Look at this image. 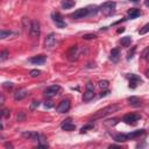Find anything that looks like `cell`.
Segmentation results:
<instances>
[{
	"instance_id": "1",
	"label": "cell",
	"mask_w": 149,
	"mask_h": 149,
	"mask_svg": "<svg viewBox=\"0 0 149 149\" xmlns=\"http://www.w3.org/2000/svg\"><path fill=\"white\" fill-rule=\"evenodd\" d=\"M118 110H120V106H119V105H110V106H106L105 108L99 110V111L93 115V119L97 120V119L105 118V117L112 114L113 112H115V111H118Z\"/></svg>"
},
{
	"instance_id": "2",
	"label": "cell",
	"mask_w": 149,
	"mask_h": 149,
	"mask_svg": "<svg viewBox=\"0 0 149 149\" xmlns=\"http://www.w3.org/2000/svg\"><path fill=\"white\" fill-rule=\"evenodd\" d=\"M100 12L104 14V15H111L114 13V10H115V3L114 1H106L101 6H100Z\"/></svg>"
},
{
	"instance_id": "3",
	"label": "cell",
	"mask_w": 149,
	"mask_h": 149,
	"mask_svg": "<svg viewBox=\"0 0 149 149\" xmlns=\"http://www.w3.org/2000/svg\"><path fill=\"white\" fill-rule=\"evenodd\" d=\"M79 56H81V50H79V48H78L77 46L71 47L70 50L68 51V58H69V61H71V62L77 61V59L79 58Z\"/></svg>"
},
{
	"instance_id": "4",
	"label": "cell",
	"mask_w": 149,
	"mask_h": 149,
	"mask_svg": "<svg viewBox=\"0 0 149 149\" xmlns=\"http://www.w3.org/2000/svg\"><path fill=\"white\" fill-rule=\"evenodd\" d=\"M95 97V86L92 83H88L86 84V91L83 96V100L84 101H90L91 99H93Z\"/></svg>"
},
{
	"instance_id": "5",
	"label": "cell",
	"mask_w": 149,
	"mask_h": 149,
	"mask_svg": "<svg viewBox=\"0 0 149 149\" xmlns=\"http://www.w3.org/2000/svg\"><path fill=\"white\" fill-rule=\"evenodd\" d=\"M59 91H61V86H59V85H51V86H49V88L46 89L44 96H46L47 98H52V97H55L56 95H58Z\"/></svg>"
},
{
	"instance_id": "6",
	"label": "cell",
	"mask_w": 149,
	"mask_h": 149,
	"mask_svg": "<svg viewBox=\"0 0 149 149\" xmlns=\"http://www.w3.org/2000/svg\"><path fill=\"white\" fill-rule=\"evenodd\" d=\"M40 33H41V26H40V22L37 20H34L32 21V28H30V36L32 37H39L40 36Z\"/></svg>"
},
{
	"instance_id": "7",
	"label": "cell",
	"mask_w": 149,
	"mask_h": 149,
	"mask_svg": "<svg viewBox=\"0 0 149 149\" xmlns=\"http://www.w3.org/2000/svg\"><path fill=\"white\" fill-rule=\"evenodd\" d=\"M70 106H71V104H70V100H62L61 103H59V105L57 106V108H56V111L58 112V113H65V112H68L69 110H70Z\"/></svg>"
},
{
	"instance_id": "8",
	"label": "cell",
	"mask_w": 149,
	"mask_h": 149,
	"mask_svg": "<svg viewBox=\"0 0 149 149\" xmlns=\"http://www.w3.org/2000/svg\"><path fill=\"white\" fill-rule=\"evenodd\" d=\"M89 14H90L89 8H79V10H77L76 12H73V13L71 14V17H72L73 19H83L84 17H86V15H89Z\"/></svg>"
},
{
	"instance_id": "9",
	"label": "cell",
	"mask_w": 149,
	"mask_h": 149,
	"mask_svg": "<svg viewBox=\"0 0 149 149\" xmlns=\"http://www.w3.org/2000/svg\"><path fill=\"white\" fill-rule=\"evenodd\" d=\"M139 119H140L139 115L132 113V114H126V115L122 118V121L126 122V123H128V125H135L136 121H139Z\"/></svg>"
},
{
	"instance_id": "10",
	"label": "cell",
	"mask_w": 149,
	"mask_h": 149,
	"mask_svg": "<svg viewBox=\"0 0 149 149\" xmlns=\"http://www.w3.org/2000/svg\"><path fill=\"white\" fill-rule=\"evenodd\" d=\"M52 20L55 22V25L58 27V28H64L65 27V22L62 18V15L59 13H54L52 14Z\"/></svg>"
},
{
	"instance_id": "11",
	"label": "cell",
	"mask_w": 149,
	"mask_h": 149,
	"mask_svg": "<svg viewBox=\"0 0 149 149\" xmlns=\"http://www.w3.org/2000/svg\"><path fill=\"white\" fill-rule=\"evenodd\" d=\"M55 43H56V35H55L54 33H51V34H49V35L46 37V40H44V46H46V48H52V47L55 46Z\"/></svg>"
},
{
	"instance_id": "12",
	"label": "cell",
	"mask_w": 149,
	"mask_h": 149,
	"mask_svg": "<svg viewBox=\"0 0 149 149\" xmlns=\"http://www.w3.org/2000/svg\"><path fill=\"white\" fill-rule=\"evenodd\" d=\"M22 136L25 139L34 140V141H39V139H40V134L36 133V132H23L22 133Z\"/></svg>"
},
{
	"instance_id": "13",
	"label": "cell",
	"mask_w": 149,
	"mask_h": 149,
	"mask_svg": "<svg viewBox=\"0 0 149 149\" xmlns=\"http://www.w3.org/2000/svg\"><path fill=\"white\" fill-rule=\"evenodd\" d=\"M141 78L137 77L136 74H130V79H129V88L130 89H135L140 83H141Z\"/></svg>"
},
{
	"instance_id": "14",
	"label": "cell",
	"mask_w": 149,
	"mask_h": 149,
	"mask_svg": "<svg viewBox=\"0 0 149 149\" xmlns=\"http://www.w3.org/2000/svg\"><path fill=\"white\" fill-rule=\"evenodd\" d=\"M46 59H47V57L44 56V55H37V56H34V57H32L30 59H29V62L30 63H33V64H43L44 62H46Z\"/></svg>"
},
{
	"instance_id": "15",
	"label": "cell",
	"mask_w": 149,
	"mask_h": 149,
	"mask_svg": "<svg viewBox=\"0 0 149 149\" xmlns=\"http://www.w3.org/2000/svg\"><path fill=\"white\" fill-rule=\"evenodd\" d=\"M27 91L25 90V89H20V90H18L15 93H14V100H17V101H19V100H22L23 98H26L27 97Z\"/></svg>"
},
{
	"instance_id": "16",
	"label": "cell",
	"mask_w": 149,
	"mask_h": 149,
	"mask_svg": "<svg viewBox=\"0 0 149 149\" xmlns=\"http://www.w3.org/2000/svg\"><path fill=\"white\" fill-rule=\"evenodd\" d=\"M70 121H71L70 119L65 120V122L62 125V129H64V130H66V132H72V130L76 129V126H74L73 123H71Z\"/></svg>"
},
{
	"instance_id": "17",
	"label": "cell",
	"mask_w": 149,
	"mask_h": 149,
	"mask_svg": "<svg viewBox=\"0 0 149 149\" xmlns=\"http://www.w3.org/2000/svg\"><path fill=\"white\" fill-rule=\"evenodd\" d=\"M21 23H22V28L26 30V32H30V28H32V22L29 21L28 18H22L21 20Z\"/></svg>"
},
{
	"instance_id": "18",
	"label": "cell",
	"mask_w": 149,
	"mask_h": 149,
	"mask_svg": "<svg viewBox=\"0 0 149 149\" xmlns=\"http://www.w3.org/2000/svg\"><path fill=\"white\" fill-rule=\"evenodd\" d=\"M110 58L112 59V62L117 63V62L119 61V58H120V51H119V49H117V48L112 49V51H111V57H110Z\"/></svg>"
},
{
	"instance_id": "19",
	"label": "cell",
	"mask_w": 149,
	"mask_h": 149,
	"mask_svg": "<svg viewBox=\"0 0 149 149\" xmlns=\"http://www.w3.org/2000/svg\"><path fill=\"white\" fill-rule=\"evenodd\" d=\"M74 3L73 0H62V3H61V6L64 8V10H69V8H71V7H73L74 6Z\"/></svg>"
},
{
	"instance_id": "20",
	"label": "cell",
	"mask_w": 149,
	"mask_h": 149,
	"mask_svg": "<svg viewBox=\"0 0 149 149\" xmlns=\"http://www.w3.org/2000/svg\"><path fill=\"white\" fill-rule=\"evenodd\" d=\"M141 15V12H140V10H137V8H130L129 11H128V17H129V19H135V18H137V17H140Z\"/></svg>"
},
{
	"instance_id": "21",
	"label": "cell",
	"mask_w": 149,
	"mask_h": 149,
	"mask_svg": "<svg viewBox=\"0 0 149 149\" xmlns=\"http://www.w3.org/2000/svg\"><path fill=\"white\" fill-rule=\"evenodd\" d=\"M128 103H129V105H132V106H140L141 105V101H140V99L137 98V97H134V96H132V97H129L128 99Z\"/></svg>"
},
{
	"instance_id": "22",
	"label": "cell",
	"mask_w": 149,
	"mask_h": 149,
	"mask_svg": "<svg viewBox=\"0 0 149 149\" xmlns=\"http://www.w3.org/2000/svg\"><path fill=\"white\" fill-rule=\"evenodd\" d=\"M143 134H144V129H139V130L132 132V133H129V134H127V135H128V137H129V140H130V139H136V137H139V136H141V135H143Z\"/></svg>"
},
{
	"instance_id": "23",
	"label": "cell",
	"mask_w": 149,
	"mask_h": 149,
	"mask_svg": "<svg viewBox=\"0 0 149 149\" xmlns=\"http://www.w3.org/2000/svg\"><path fill=\"white\" fill-rule=\"evenodd\" d=\"M114 140L117 142H126L129 140V137L127 134H117V135H114Z\"/></svg>"
},
{
	"instance_id": "24",
	"label": "cell",
	"mask_w": 149,
	"mask_h": 149,
	"mask_svg": "<svg viewBox=\"0 0 149 149\" xmlns=\"http://www.w3.org/2000/svg\"><path fill=\"white\" fill-rule=\"evenodd\" d=\"M40 148H48L49 144L46 140V136L44 135H40V139H39V144H37Z\"/></svg>"
},
{
	"instance_id": "25",
	"label": "cell",
	"mask_w": 149,
	"mask_h": 149,
	"mask_svg": "<svg viewBox=\"0 0 149 149\" xmlns=\"http://www.w3.org/2000/svg\"><path fill=\"white\" fill-rule=\"evenodd\" d=\"M120 43L123 47H129L130 43H132V36H125V37H122L121 41H120Z\"/></svg>"
},
{
	"instance_id": "26",
	"label": "cell",
	"mask_w": 149,
	"mask_h": 149,
	"mask_svg": "<svg viewBox=\"0 0 149 149\" xmlns=\"http://www.w3.org/2000/svg\"><path fill=\"white\" fill-rule=\"evenodd\" d=\"M12 32L11 30H6V29H1V32H0V39L1 40H4V39H6V37H10V36H12Z\"/></svg>"
},
{
	"instance_id": "27",
	"label": "cell",
	"mask_w": 149,
	"mask_h": 149,
	"mask_svg": "<svg viewBox=\"0 0 149 149\" xmlns=\"http://www.w3.org/2000/svg\"><path fill=\"white\" fill-rule=\"evenodd\" d=\"M8 56H10L8 50H3L1 52H0V61L4 62L5 59H7V58H8Z\"/></svg>"
},
{
	"instance_id": "28",
	"label": "cell",
	"mask_w": 149,
	"mask_h": 149,
	"mask_svg": "<svg viewBox=\"0 0 149 149\" xmlns=\"http://www.w3.org/2000/svg\"><path fill=\"white\" fill-rule=\"evenodd\" d=\"M148 32H149V23L144 25V26L139 30V34H140V35H144V34H147Z\"/></svg>"
},
{
	"instance_id": "29",
	"label": "cell",
	"mask_w": 149,
	"mask_h": 149,
	"mask_svg": "<svg viewBox=\"0 0 149 149\" xmlns=\"http://www.w3.org/2000/svg\"><path fill=\"white\" fill-rule=\"evenodd\" d=\"M29 74H30V77L35 78V77H39V76H40V74H41V71L37 70V69H34V70H30Z\"/></svg>"
},
{
	"instance_id": "30",
	"label": "cell",
	"mask_w": 149,
	"mask_h": 149,
	"mask_svg": "<svg viewBox=\"0 0 149 149\" xmlns=\"http://www.w3.org/2000/svg\"><path fill=\"white\" fill-rule=\"evenodd\" d=\"M1 117H3V118H10V117H11V111L7 110V108H3V111H1Z\"/></svg>"
},
{
	"instance_id": "31",
	"label": "cell",
	"mask_w": 149,
	"mask_h": 149,
	"mask_svg": "<svg viewBox=\"0 0 149 149\" xmlns=\"http://www.w3.org/2000/svg\"><path fill=\"white\" fill-rule=\"evenodd\" d=\"M92 128H93V125H92V123H88V125H85L84 127H82L81 133H85V132H88V129H92Z\"/></svg>"
},
{
	"instance_id": "32",
	"label": "cell",
	"mask_w": 149,
	"mask_h": 149,
	"mask_svg": "<svg viewBox=\"0 0 149 149\" xmlns=\"http://www.w3.org/2000/svg\"><path fill=\"white\" fill-rule=\"evenodd\" d=\"M108 84H110V83H108L107 81H100V82H99V88H100V89H107V88H108Z\"/></svg>"
},
{
	"instance_id": "33",
	"label": "cell",
	"mask_w": 149,
	"mask_h": 149,
	"mask_svg": "<svg viewBox=\"0 0 149 149\" xmlns=\"http://www.w3.org/2000/svg\"><path fill=\"white\" fill-rule=\"evenodd\" d=\"M142 58H146L147 61H149V47L143 50V52H142Z\"/></svg>"
},
{
	"instance_id": "34",
	"label": "cell",
	"mask_w": 149,
	"mask_h": 149,
	"mask_svg": "<svg viewBox=\"0 0 149 149\" xmlns=\"http://www.w3.org/2000/svg\"><path fill=\"white\" fill-rule=\"evenodd\" d=\"M96 37H97L96 34H85V35H83V39L84 40H93Z\"/></svg>"
},
{
	"instance_id": "35",
	"label": "cell",
	"mask_w": 149,
	"mask_h": 149,
	"mask_svg": "<svg viewBox=\"0 0 149 149\" xmlns=\"http://www.w3.org/2000/svg\"><path fill=\"white\" fill-rule=\"evenodd\" d=\"M17 118H18V121H23L26 119V113L25 112H19Z\"/></svg>"
},
{
	"instance_id": "36",
	"label": "cell",
	"mask_w": 149,
	"mask_h": 149,
	"mask_svg": "<svg viewBox=\"0 0 149 149\" xmlns=\"http://www.w3.org/2000/svg\"><path fill=\"white\" fill-rule=\"evenodd\" d=\"M135 50H136V48H135V47H133V48H132V50L127 54V59L133 58V56H134V54H135Z\"/></svg>"
},
{
	"instance_id": "37",
	"label": "cell",
	"mask_w": 149,
	"mask_h": 149,
	"mask_svg": "<svg viewBox=\"0 0 149 149\" xmlns=\"http://www.w3.org/2000/svg\"><path fill=\"white\" fill-rule=\"evenodd\" d=\"M39 106H40V101H36V100H35V101H33V103H32V105H30V110H32V111H34V110H35V108H37Z\"/></svg>"
},
{
	"instance_id": "38",
	"label": "cell",
	"mask_w": 149,
	"mask_h": 149,
	"mask_svg": "<svg viewBox=\"0 0 149 149\" xmlns=\"http://www.w3.org/2000/svg\"><path fill=\"white\" fill-rule=\"evenodd\" d=\"M3 86H4L5 89H12V88H13V83H11V82H6V83H4V84H3Z\"/></svg>"
},
{
	"instance_id": "39",
	"label": "cell",
	"mask_w": 149,
	"mask_h": 149,
	"mask_svg": "<svg viewBox=\"0 0 149 149\" xmlns=\"http://www.w3.org/2000/svg\"><path fill=\"white\" fill-rule=\"evenodd\" d=\"M44 106L47 108H51V107H54V104H52V101H46L44 103Z\"/></svg>"
},
{
	"instance_id": "40",
	"label": "cell",
	"mask_w": 149,
	"mask_h": 149,
	"mask_svg": "<svg viewBox=\"0 0 149 149\" xmlns=\"http://www.w3.org/2000/svg\"><path fill=\"white\" fill-rule=\"evenodd\" d=\"M108 93H110V91H108V90H106V91H103V92L100 93V97H106Z\"/></svg>"
},
{
	"instance_id": "41",
	"label": "cell",
	"mask_w": 149,
	"mask_h": 149,
	"mask_svg": "<svg viewBox=\"0 0 149 149\" xmlns=\"http://www.w3.org/2000/svg\"><path fill=\"white\" fill-rule=\"evenodd\" d=\"M4 101H5V97H4V95H1V98H0V104H4Z\"/></svg>"
},
{
	"instance_id": "42",
	"label": "cell",
	"mask_w": 149,
	"mask_h": 149,
	"mask_svg": "<svg viewBox=\"0 0 149 149\" xmlns=\"http://www.w3.org/2000/svg\"><path fill=\"white\" fill-rule=\"evenodd\" d=\"M5 147H6V148H13V146H12L11 143H8V142H7V143H5Z\"/></svg>"
},
{
	"instance_id": "43",
	"label": "cell",
	"mask_w": 149,
	"mask_h": 149,
	"mask_svg": "<svg viewBox=\"0 0 149 149\" xmlns=\"http://www.w3.org/2000/svg\"><path fill=\"white\" fill-rule=\"evenodd\" d=\"M120 146H118V144H111L110 146V148H119Z\"/></svg>"
},
{
	"instance_id": "44",
	"label": "cell",
	"mask_w": 149,
	"mask_h": 149,
	"mask_svg": "<svg viewBox=\"0 0 149 149\" xmlns=\"http://www.w3.org/2000/svg\"><path fill=\"white\" fill-rule=\"evenodd\" d=\"M144 6L149 7V0H144Z\"/></svg>"
},
{
	"instance_id": "45",
	"label": "cell",
	"mask_w": 149,
	"mask_h": 149,
	"mask_svg": "<svg viewBox=\"0 0 149 149\" xmlns=\"http://www.w3.org/2000/svg\"><path fill=\"white\" fill-rule=\"evenodd\" d=\"M123 30H125V29H123V28H120V29H118V33H122V32H123Z\"/></svg>"
},
{
	"instance_id": "46",
	"label": "cell",
	"mask_w": 149,
	"mask_h": 149,
	"mask_svg": "<svg viewBox=\"0 0 149 149\" xmlns=\"http://www.w3.org/2000/svg\"><path fill=\"white\" fill-rule=\"evenodd\" d=\"M146 76L149 78V70H147V71H146Z\"/></svg>"
},
{
	"instance_id": "47",
	"label": "cell",
	"mask_w": 149,
	"mask_h": 149,
	"mask_svg": "<svg viewBox=\"0 0 149 149\" xmlns=\"http://www.w3.org/2000/svg\"><path fill=\"white\" fill-rule=\"evenodd\" d=\"M130 1H133V3H136V1H139V0H130Z\"/></svg>"
}]
</instances>
